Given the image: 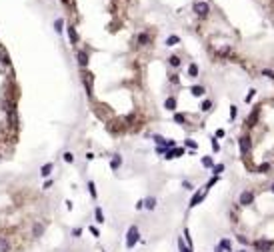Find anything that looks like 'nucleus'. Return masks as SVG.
I'll use <instances>...</instances> for the list:
<instances>
[{"label": "nucleus", "instance_id": "24", "mask_svg": "<svg viewBox=\"0 0 274 252\" xmlns=\"http://www.w3.org/2000/svg\"><path fill=\"white\" fill-rule=\"evenodd\" d=\"M168 64H170V66H180V58L178 56H170V58H168Z\"/></svg>", "mask_w": 274, "mask_h": 252}, {"label": "nucleus", "instance_id": "37", "mask_svg": "<svg viewBox=\"0 0 274 252\" xmlns=\"http://www.w3.org/2000/svg\"><path fill=\"white\" fill-rule=\"evenodd\" d=\"M234 118H236V106L232 104L230 106V120H234Z\"/></svg>", "mask_w": 274, "mask_h": 252}, {"label": "nucleus", "instance_id": "12", "mask_svg": "<svg viewBox=\"0 0 274 252\" xmlns=\"http://www.w3.org/2000/svg\"><path fill=\"white\" fill-rule=\"evenodd\" d=\"M52 168H54V166H52V162H48V164H44V166H42V168H40V174H42V176H50V172H52Z\"/></svg>", "mask_w": 274, "mask_h": 252}, {"label": "nucleus", "instance_id": "27", "mask_svg": "<svg viewBox=\"0 0 274 252\" xmlns=\"http://www.w3.org/2000/svg\"><path fill=\"white\" fill-rule=\"evenodd\" d=\"M88 192H90L92 198H96V186H94V182H88Z\"/></svg>", "mask_w": 274, "mask_h": 252}, {"label": "nucleus", "instance_id": "15", "mask_svg": "<svg viewBox=\"0 0 274 252\" xmlns=\"http://www.w3.org/2000/svg\"><path fill=\"white\" fill-rule=\"evenodd\" d=\"M42 232H44V226H42V224H34V226H32V234H34L36 238L42 236Z\"/></svg>", "mask_w": 274, "mask_h": 252}, {"label": "nucleus", "instance_id": "13", "mask_svg": "<svg viewBox=\"0 0 274 252\" xmlns=\"http://www.w3.org/2000/svg\"><path fill=\"white\" fill-rule=\"evenodd\" d=\"M120 162H122L120 154H114V156H112V162H110V168H112V170H116L118 166H120Z\"/></svg>", "mask_w": 274, "mask_h": 252}, {"label": "nucleus", "instance_id": "26", "mask_svg": "<svg viewBox=\"0 0 274 252\" xmlns=\"http://www.w3.org/2000/svg\"><path fill=\"white\" fill-rule=\"evenodd\" d=\"M62 26H64V22H62V18H58L56 22H54V30H56V32H62Z\"/></svg>", "mask_w": 274, "mask_h": 252}, {"label": "nucleus", "instance_id": "22", "mask_svg": "<svg viewBox=\"0 0 274 252\" xmlns=\"http://www.w3.org/2000/svg\"><path fill=\"white\" fill-rule=\"evenodd\" d=\"M94 214H96V222H100V224H102V222H104V214H102V208H98V206H96Z\"/></svg>", "mask_w": 274, "mask_h": 252}, {"label": "nucleus", "instance_id": "38", "mask_svg": "<svg viewBox=\"0 0 274 252\" xmlns=\"http://www.w3.org/2000/svg\"><path fill=\"white\" fill-rule=\"evenodd\" d=\"M178 246H180V252H192L190 248H186V246H184V242H182V240L178 242Z\"/></svg>", "mask_w": 274, "mask_h": 252}, {"label": "nucleus", "instance_id": "21", "mask_svg": "<svg viewBox=\"0 0 274 252\" xmlns=\"http://www.w3.org/2000/svg\"><path fill=\"white\" fill-rule=\"evenodd\" d=\"M218 250H226V252H230V240H220V246H218Z\"/></svg>", "mask_w": 274, "mask_h": 252}, {"label": "nucleus", "instance_id": "9", "mask_svg": "<svg viewBox=\"0 0 274 252\" xmlns=\"http://www.w3.org/2000/svg\"><path fill=\"white\" fill-rule=\"evenodd\" d=\"M164 108L174 112V110H176V98H174V96H168L166 100H164Z\"/></svg>", "mask_w": 274, "mask_h": 252}, {"label": "nucleus", "instance_id": "44", "mask_svg": "<svg viewBox=\"0 0 274 252\" xmlns=\"http://www.w3.org/2000/svg\"><path fill=\"white\" fill-rule=\"evenodd\" d=\"M170 82H174V84H178V76H176V74H174V76H170Z\"/></svg>", "mask_w": 274, "mask_h": 252}, {"label": "nucleus", "instance_id": "19", "mask_svg": "<svg viewBox=\"0 0 274 252\" xmlns=\"http://www.w3.org/2000/svg\"><path fill=\"white\" fill-rule=\"evenodd\" d=\"M212 172H214V176H220V174L224 172V164H214L212 166Z\"/></svg>", "mask_w": 274, "mask_h": 252}, {"label": "nucleus", "instance_id": "2", "mask_svg": "<svg viewBox=\"0 0 274 252\" xmlns=\"http://www.w3.org/2000/svg\"><path fill=\"white\" fill-rule=\"evenodd\" d=\"M192 10H194L196 14L200 16V18H204V16H208V12H210V6L206 4V0H198V2H194Z\"/></svg>", "mask_w": 274, "mask_h": 252}, {"label": "nucleus", "instance_id": "1", "mask_svg": "<svg viewBox=\"0 0 274 252\" xmlns=\"http://www.w3.org/2000/svg\"><path fill=\"white\" fill-rule=\"evenodd\" d=\"M138 240H140V232H138V228H136V226H130L128 234H126V248H132Z\"/></svg>", "mask_w": 274, "mask_h": 252}, {"label": "nucleus", "instance_id": "3", "mask_svg": "<svg viewBox=\"0 0 274 252\" xmlns=\"http://www.w3.org/2000/svg\"><path fill=\"white\" fill-rule=\"evenodd\" d=\"M252 246H254L258 252H270L274 248V242H270V240H256V242H252Z\"/></svg>", "mask_w": 274, "mask_h": 252}, {"label": "nucleus", "instance_id": "5", "mask_svg": "<svg viewBox=\"0 0 274 252\" xmlns=\"http://www.w3.org/2000/svg\"><path fill=\"white\" fill-rule=\"evenodd\" d=\"M238 202L242 204V206H250V204L254 202V192H250V190H244L242 194H240Z\"/></svg>", "mask_w": 274, "mask_h": 252}, {"label": "nucleus", "instance_id": "4", "mask_svg": "<svg viewBox=\"0 0 274 252\" xmlns=\"http://www.w3.org/2000/svg\"><path fill=\"white\" fill-rule=\"evenodd\" d=\"M206 194H208V186H206V184H204V186H202V190H198V192H196V194H194V196H192V200H190V208H194V206H196V204H200V200H202V198H204V196H206Z\"/></svg>", "mask_w": 274, "mask_h": 252}, {"label": "nucleus", "instance_id": "35", "mask_svg": "<svg viewBox=\"0 0 274 252\" xmlns=\"http://www.w3.org/2000/svg\"><path fill=\"white\" fill-rule=\"evenodd\" d=\"M262 74H264V76H268V78H272V80H274V70H268V68H266V70H262Z\"/></svg>", "mask_w": 274, "mask_h": 252}, {"label": "nucleus", "instance_id": "41", "mask_svg": "<svg viewBox=\"0 0 274 252\" xmlns=\"http://www.w3.org/2000/svg\"><path fill=\"white\" fill-rule=\"evenodd\" d=\"M80 234H82V230H80V228H74V230H72V236H74V238H78Z\"/></svg>", "mask_w": 274, "mask_h": 252}, {"label": "nucleus", "instance_id": "32", "mask_svg": "<svg viewBox=\"0 0 274 252\" xmlns=\"http://www.w3.org/2000/svg\"><path fill=\"white\" fill-rule=\"evenodd\" d=\"M64 160L72 164V162H74V154H72V152H64Z\"/></svg>", "mask_w": 274, "mask_h": 252}, {"label": "nucleus", "instance_id": "36", "mask_svg": "<svg viewBox=\"0 0 274 252\" xmlns=\"http://www.w3.org/2000/svg\"><path fill=\"white\" fill-rule=\"evenodd\" d=\"M224 136H226L224 128H218V130H216V138H224Z\"/></svg>", "mask_w": 274, "mask_h": 252}, {"label": "nucleus", "instance_id": "14", "mask_svg": "<svg viewBox=\"0 0 274 252\" xmlns=\"http://www.w3.org/2000/svg\"><path fill=\"white\" fill-rule=\"evenodd\" d=\"M202 166H206V168H212L214 166V160H212V156H202Z\"/></svg>", "mask_w": 274, "mask_h": 252}, {"label": "nucleus", "instance_id": "7", "mask_svg": "<svg viewBox=\"0 0 274 252\" xmlns=\"http://www.w3.org/2000/svg\"><path fill=\"white\" fill-rule=\"evenodd\" d=\"M76 60H78V64L82 68H86L88 66V54L84 52V50H78V52H76Z\"/></svg>", "mask_w": 274, "mask_h": 252}, {"label": "nucleus", "instance_id": "42", "mask_svg": "<svg viewBox=\"0 0 274 252\" xmlns=\"http://www.w3.org/2000/svg\"><path fill=\"white\" fill-rule=\"evenodd\" d=\"M142 208H144V200H138V202H136V210H142Z\"/></svg>", "mask_w": 274, "mask_h": 252}, {"label": "nucleus", "instance_id": "18", "mask_svg": "<svg viewBox=\"0 0 274 252\" xmlns=\"http://www.w3.org/2000/svg\"><path fill=\"white\" fill-rule=\"evenodd\" d=\"M148 40H150V36H148L146 32L138 34V44H142V46H144V44H148Z\"/></svg>", "mask_w": 274, "mask_h": 252}, {"label": "nucleus", "instance_id": "16", "mask_svg": "<svg viewBox=\"0 0 274 252\" xmlns=\"http://www.w3.org/2000/svg\"><path fill=\"white\" fill-rule=\"evenodd\" d=\"M188 76H190V78H196V76H198V66H196L194 62L188 66Z\"/></svg>", "mask_w": 274, "mask_h": 252}, {"label": "nucleus", "instance_id": "10", "mask_svg": "<svg viewBox=\"0 0 274 252\" xmlns=\"http://www.w3.org/2000/svg\"><path fill=\"white\" fill-rule=\"evenodd\" d=\"M68 38L72 44H78V34H76V28L74 26H68Z\"/></svg>", "mask_w": 274, "mask_h": 252}, {"label": "nucleus", "instance_id": "34", "mask_svg": "<svg viewBox=\"0 0 274 252\" xmlns=\"http://www.w3.org/2000/svg\"><path fill=\"white\" fill-rule=\"evenodd\" d=\"M256 94V90H254V88H250V90H248V94H246V98H244V100H246V102H250L252 100V96H254Z\"/></svg>", "mask_w": 274, "mask_h": 252}, {"label": "nucleus", "instance_id": "39", "mask_svg": "<svg viewBox=\"0 0 274 252\" xmlns=\"http://www.w3.org/2000/svg\"><path fill=\"white\" fill-rule=\"evenodd\" d=\"M88 230H90V234H92V236H100L98 228H94V226H90V228H88Z\"/></svg>", "mask_w": 274, "mask_h": 252}, {"label": "nucleus", "instance_id": "17", "mask_svg": "<svg viewBox=\"0 0 274 252\" xmlns=\"http://www.w3.org/2000/svg\"><path fill=\"white\" fill-rule=\"evenodd\" d=\"M0 252H10V244L6 238H0Z\"/></svg>", "mask_w": 274, "mask_h": 252}, {"label": "nucleus", "instance_id": "33", "mask_svg": "<svg viewBox=\"0 0 274 252\" xmlns=\"http://www.w3.org/2000/svg\"><path fill=\"white\" fill-rule=\"evenodd\" d=\"M186 146H188V148H192V150H196V148H198V144L194 142V140H190V138H188V140H186Z\"/></svg>", "mask_w": 274, "mask_h": 252}, {"label": "nucleus", "instance_id": "31", "mask_svg": "<svg viewBox=\"0 0 274 252\" xmlns=\"http://www.w3.org/2000/svg\"><path fill=\"white\" fill-rule=\"evenodd\" d=\"M212 150H214V152H218V150H220V144H218V138H216V136L212 138Z\"/></svg>", "mask_w": 274, "mask_h": 252}, {"label": "nucleus", "instance_id": "11", "mask_svg": "<svg viewBox=\"0 0 274 252\" xmlns=\"http://www.w3.org/2000/svg\"><path fill=\"white\" fill-rule=\"evenodd\" d=\"M144 208H148V210H154V208H156V198H154V196H148V198L144 200Z\"/></svg>", "mask_w": 274, "mask_h": 252}, {"label": "nucleus", "instance_id": "6", "mask_svg": "<svg viewBox=\"0 0 274 252\" xmlns=\"http://www.w3.org/2000/svg\"><path fill=\"white\" fill-rule=\"evenodd\" d=\"M238 144H240V152H242V154H248L250 148H252V138L250 136H242V138L238 140Z\"/></svg>", "mask_w": 274, "mask_h": 252}, {"label": "nucleus", "instance_id": "40", "mask_svg": "<svg viewBox=\"0 0 274 252\" xmlns=\"http://www.w3.org/2000/svg\"><path fill=\"white\" fill-rule=\"evenodd\" d=\"M182 186H184L186 190H192V188H194V186H192V182H188V180H184V182H182Z\"/></svg>", "mask_w": 274, "mask_h": 252}, {"label": "nucleus", "instance_id": "23", "mask_svg": "<svg viewBox=\"0 0 274 252\" xmlns=\"http://www.w3.org/2000/svg\"><path fill=\"white\" fill-rule=\"evenodd\" d=\"M178 42H180V38H178V36H168L166 46H174V44H178Z\"/></svg>", "mask_w": 274, "mask_h": 252}, {"label": "nucleus", "instance_id": "45", "mask_svg": "<svg viewBox=\"0 0 274 252\" xmlns=\"http://www.w3.org/2000/svg\"><path fill=\"white\" fill-rule=\"evenodd\" d=\"M270 190H272V192H274V182H272V186H270Z\"/></svg>", "mask_w": 274, "mask_h": 252}, {"label": "nucleus", "instance_id": "20", "mask_svg": "<svg viewBox=\"0 0 274 252\" xmlns=\"http://www.w3.org/2000/svg\"><path fill=\"white\" fill-rule=\"evenodd\" d=\"M190 92H192V96H202V94H204V88H202V86H192Z\"/></svg>", "mask_w": 274, "mask_h": 252}, {"label": "nucleus", "instance_id": "43", "mask_svg": "<svg viewBox=\"0 0 274 252\" xmlns=\"http://www.w3.org/2000/svg\"><path fill=\"white\" fill-rule=\"evenodd\" d=\"M50 186H52V180H46V182H44V186H42V188H44V190H48Z\"/></svg>", "mask_w": 274, "mask_h": 252}, {"label": "nucleus", "instance_id": "28", "mask_svg": "<svg viewBox=\"0 0 274 252\" xmlns=\"http://www.w3.org/2000/svg\"><path fill=\"white\" fill-rule=\"evenodd\" d=\"M210 108H212V102H210V100H204L200 104V110H204V112H206V110H210Z\"/></svg>", "mask_w": 274, "mask_h": 252}, {"label": "nucleus", "instance_id": "29", "mask_svg": "<svg viewBox=\"0 0 274 252\" xmlns=\"http://www.w3.org/2000/svg\"><path fill=\"white\" fill-rule=\"evenodd\" d=\"M154 142H156V146H164V142H166V138H162L160 134L154 136Z\"/></svg>", "mask_w": 274, "mask_h": 252}, {"label": "nucleus", "instance_id": "46", "mask_svg": "<svg viewBox=\"0 0 274 252\" xmlns=\"http://www.w3.org/2000/svg\"><path fill=\"white\" fill-rule=\"evenodd\" d=\"M240 252H244V250H240Z\"/></svg>", "mask_w": 274, "mask_h": 252}, {"label": "nucleus", "instance_id": "30", "mask_svg": "<svg viewBox=\"0 0 274 252\" xmlns=\"http://www.w3.org/2000/svg\"><path fill=\"white\" fill-rule=\"evenodd\" d=\"M266 170H270V164H268V162H264V164H260V166H258V172H262V174H264Z\"/></svg>", "mask_w": 274, "mask_h": 252}, {"label": "nucleus", "instance_id": "8", "mask_svg": "<svg viewBox=\"0 0 274 252\" xmlns=\"http://www.w3.org/2000/svg\"><path fill=\"white\" fill-rule=\"evenodd\" d=\"M184 154L182 148H174V150H166V160H172V158H180Z\"/></svg>", "mask_w": 274, "mask_h": 252}, {"label": "nucleus", "instance_id": "25", "mask_svg": "<svg viewBox=\"0 0 274 252\" xmlns=\"http://www.w3.org/2000/svg\"><path fill=\"white\" fill-rule=\"evenodd\" d=\"M174 122H176V124H184V114L174 112Z\"/></svg>", "mask_w": 274, "mask_h": 252}]
</instances>
